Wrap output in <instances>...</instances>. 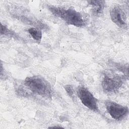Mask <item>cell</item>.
<instances>
[{"label": "cell", "instance_id": "cell-4", "mask_svg": "<svg viewBox=\"0 0 129 129\" xmlns=\"http://www.w3.org/2000/svg\"><path fill=\"white\" fill-rule=\"evenodd\" d=\"M78 96L83 105L88 108L95 112L99 111L97 100L88 89L84 87H79Z\"/></svg>", "mask_w": 129, "mask_h": 129}, {"label": "cell", "instance_id": "cell-1", "mask_svg": "<svg viewBox=\"0 0 129 129\" xmlns=\"http://www.w3.org/2000/svg\"><path fill=\"white\" fill-rule=\"evenodd\" d=\"M48 9L53 15L61 19L68 25L78 27H83L86 25V21L83 15L73 9L53 6H48Z\"/></svg>", "mask_w": 129, "mask_h": 129}, {"label": "cell", "instance_id": "cell-9", "mask_svg": "<svg viewBox=\"0 0 129 129\" xmlns=\"http://www.w3.org/2000/svg\"><path fill=\"white\" fill-rule=\"evenodd\" d=\"M64 89L66 91V92H67L68 94L71 97H72L73 99H74L75 98V96H74V89L72 87V86L70 85H66L64 87Z\"/></svg>", "mask_w": 129, "mask_h": 129}, {"label": "cell", "instance_id": "cell-3", "mask_svg": "<svg viewBox=\"0 0 129 129\" xmlns=\"http://www.w3.org/2000/svg\"><path fill=\"white\" fill-rule=\"evenodd\" d=\"M105 104L107 112L115 120H122L128 114V109L126 106L110 100L106 101Z\"/></svg>", "mask_w": 129, "mask_h": 129}, {"label": "cell", "instance_id": "cell-5", "mask_svg": "<svg viewBox=\"0 0 129 129\" xmlns=\"http://www.w3.org/2000/svg\"><path fill=\"white\" fill-rule=\"evenodd\" d=\"M123 83L122 78L120 76H104L102 82V88L104 92L112 93L116 92Z\"/></svg>", "mask_w": 129, "mask_h": 129}, {"label": "cell", "instance_id": "cell-10", "mask_svg": "<svg viewBox=\"0 0 129 129\" xmlns=\"http://www.w3.org/2000/svg\"><path fill=\"white\" fill-rule=\"evenodd\" d=\"M57 127H59V128H60V127H62L61 126H51V127H49V128H57Z\"/></svg>", "mask_w": 129, "mask_h": 129}, {"label": "cell", "instance_id": "cell-8", "mask_svg": "<svg viewBox=\"0 0 129 129\" xmlns=\"http://www.w3.org/2000/svg\"><path fill=\"white\" fill-rule=\"evenodd\" d=\"M28 31L35 41L39 42L41 41L42 35L40 30L36 28H30Z\"/></svg>", "mask_w": 129, "mask_h": 129}, {"label": "cell", "instance_id": "cell-6", "mask_svg": "<svg viewBox=\"0 0 129 129\" xmlns=\"http://www.w3.org/2000/svg\"><path fill=\"white\" fill-rule=\"evenodd\" d=\"M110 18L113 23L121 28H126L125 14L123 10L119 7H114L110 13Z\"/></svg>", "mask_w": 129, "mask_h": 129}, {"label": "cell", "instance_id": "cell-7", "mask_svg": "<svg viewBox=\"0 0 129 129\" xmlns=\"http://www.w3.org/2000/svg\"><path fill=\"white\" fill-rule=\"evenodd\" d=\"M89 5L91 6L93 12L96 14H100L102 13L104 7L105 1H88Z\"/></svg>", "mask_w": 129, "mask_h": 129}, {"label": "cell", "instance_id": "cell-2", "mask_svg": "<svg viewBox=\"0 0 129 129\" xmlns=\"http://www.w3.org/2000/svg\"><path fill=\"white\" fill-rule=\"evenodd\" d=\"M24 84L32 92L44 98L52 96V89L49 83L44 78L37 76L27 77Z\"/></svg>", "mask_w": 129, "mask_h": 129}]
</instances>
